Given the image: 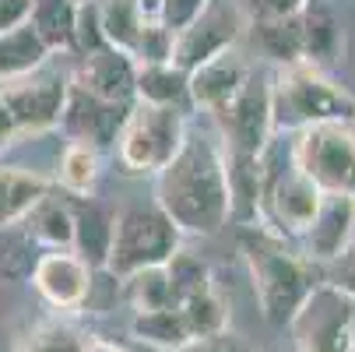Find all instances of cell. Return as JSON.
I'll return each mask as SVG.
<instances>
[{"instance_id":"6da1fadb","label":"cell","mask_w":355,"mask_h":352,"mask_svg":"<svg viewBox=\"0 0 355 352\" xmlns=\"http://www.w3.org/2000/svg\"><path fill=\"white\" fill-rule=\"evenodd\" d=\"M155 205L187 236H215L232 219L229 152L208 134H187L176 159L155 176Z\"/></svg>"},{"instance_id":"7a4b0ae2","label":"cell","mask_w":355,"mask_h":352,"mask_svg":"<svg viewBox=\"0 0 355 352\" xmlns=\"http://www.w3.org/2000/svg\"><path fill=\"white\" fill-rule=\"evenodd\" d=\"M243 258L250 268L253 296L268 324L285 328L295 321V314L306 307V299L327 282L320 275V265H313L306 254H295L285 246V236H278L268 226H246L243 229Z\"/></svg>"},{"instance_id":"3957f363","label":"cell","mask_w":355,"mask_h":352,"mask_svg":"<svg viewBox=\"0 0 355 352\" xmlns=\"http://www.w3.org/2000/svg\"><path fill=\"white\" fill-rule=\"evenodd\" d=\"M275 131H302L313 124H352L355 95L310 60L282 64L271 74Z\"/></svg>"},{"instance_id":"277c9868","label":"cell","mask_w":355,"mask_h":352,"mask_svg":"<svg viewBox=\"0 0 355 352\" xmlns=\"http://www.w3.org/2000/svg\"><path fill=\"white\" fill-rule=\"evenodd\" d=\"M190 127L180 106H155V103H137L130 106L120 137H116V156L127 173H151L159 176L183 148Z\"/></svg>"},{"instance_id":"5b68a950","label":"cell","mask_w":355,"mask_h":352,"mask_svg":"<svg viewBox=\"0 0 355 352\" xmlns=\"http://www.w3.org/2000/svg\"><path fill=\"white\" fill-rule=\"evenodd\" d=\"M180 226L159 205H123L116 208V233L106 271L116 278H130L144 268L166 265L180 250Z\"/></svg>"},{"instance_id":"8992f818","label":"cell","mask_w":355,"mask_h":352,"mask_svg":"<svg viewBox=\"0 0 355 352\" xmlns=\"http://www.w3.org/2000/svg\"><path fill=\"white\" fill-rule=\"evenodd\" d=\"M288 156L313 183H320L324 194L355 197V127L352 124H313L295 131Z\"/></svg>"},{"instance_id":"52a82bcc","label":"cell","mask_w":355,"mask_h":352,"mask_svg":"<svg viewBox=\"0 0 355 352\" xmlns=\"http://www.w3.org/2000/svg\"><path fill=\"white\" fill-rule=\"evenodd\" d=\"M320 205H324L320 183H313L302 173L292 162V156L285 166H271V159L264 152V219H268V229H275L278 236L302 240V233L313 226Z\"/></svg>"},{"instance_id":"ba28073f","label":"cell","mask_w":355,"mask_h":352,"mask_svg":"<svg viewBox=\"0 0 355 352\" xmlns=\"http://www.w3.org/2000/svg\"><path fill=\"white\" fill-rule=\"evenodd\" d=\"M71 85H74V78L42 64L21 78L0 81V95H4V103L21 134H42V131L60 127L67 99H71Z\"/></svg>"},{"instance_id":"9c48e42d","label":"cell","mask_w":355,"mask_h":352,"mask_svg":"<svg viewBox=\"0 0 355 352\" xmlns=\"http://www.w3.org/2000/svg\"><path fill=\"white\" fill-rule=\"evenodd\" d=\"M225 152L232 156H264L271 148V131H275V110H271V78H257V71L250 74V81L232 95V103H225L215 113Z\"/></svg>"},{"instance_id":"30bf717a","label":"cell","mask_w":355,"mask_h":352,"mask_svg":"<svg viewBox=\"0 0 355 352\" xmlns=\"http://www.w3.org/2000/svg\"><path fill=\"white\" fill-rule=\"evenodd\" d=\"M295 352H355L352 342V296L324 282L288 324Z\"/></svg>"},{"instance_id":"8fae6325","label":"cell","mask_w":355,"mask_h":352,"mask_svg":"<svg viewBox=\"0 0 355 352\" xmlns=\"http://www.w3.org/2000/svg\"><path fill=\"white\" fill-rule=\"evenodd\" d=\"M246 22H250V18L243 15L239 4H229V0H211V8L200 15L193 25H187L183 32H176L173 64L183 67L187 74L197 71L200 64H208V60H215L218 53L232 49Z\"/></svg>"},{"instance_id":"7c38bea8","label":"cell","mask_w":355,"mask_h":352,"mask_svg":"<svg viewBox=\"0 0 355 352\" xmlns=\"http://www.w3.org/2000/svg\"><path fill=\"white\" fill-rule=\"evenodd\" d=\"M92 282H95V268H88L74 250H46V254H39L32 271V289L57 314L81 310L88 303Z\"/></svg>"},{"instance_id":"4fadbf2b","label":"cell","mask_w":355,"mask_h":352,"mask_svg":"<svg viewBox=\"0 0 355 352\" xmlns=\"http://www.w3.org/2000/svg\"><path fill=\"white\" fill-rule=\"evenodd\" d=\"M137 74H141V60L134 53L116 46H103L95 53L81 57V67L74 71V85L95 99L130 106V99H137Z\"/></svg>"},{"instance_id":"5bb4252c","label":"cell","mask_w":355,"mask_h":352,"mask_svg":"<svg viewBox=\"0 0 355 352\" xmlns=\"http://www.w3.org/2000/svg\"><path fill=\"white\" fill-rule=\"evenodd\" d=\"M302 254L313 265L345 261L355 243V197L348 194H324V205L313 226L302 233Z\"/></svg>"},{"instance_id":"9a60e30c","label":"cell","mask_w":355,"mask_h":352,"mask_svg":"<svg viewBox=\"0 0 355 352\" xmlns=\"http://www.w3.org/2000/svg\"><path fill=\"white\" fill-rule=\"evenodd\" d=\"M127 113H130V106L106 103V99H95L85 88L71 85V99H67L60 127L67 131L71 141H88L95 148H106L120 137V127H123Z\"/></svg>"},{"instance_id":"2e32d148","label":"cell","mask_w":355,"mask_h":352,"mask_svg":"<svg viewBox=\"0 0 355 352\" xmlns=\"http://www.w3.org/2000/svg\"><path fill=\"white\" fill-rule=\"evenodd\" d=\"M250 74H253L250 60L232 46L225 53H218L215 60L190 71V103L215 117L225 103H232V95L250 81Z\"/></svg>"},{"instance_id":"e0dca14e","label":"cell","mask_w":355,"mask_h":352,"mask_svg":"<svg viewBox=\"0 0 355 352\" xmlns=\"http://www.w3.org/2000/svg\"><path fill=\"white\" fill-rule=\"evenodd\" d=\"M71 205H74V254L88 268L106 271L116 233V208L98 205L95 197H78Z\"/></svg>"},{"instance_id":"ac0fdd59","label":"cell","mask_w":355,"mask_h":352,"mask_svg":"<svg viewBox=\"0 0 355 352\" xmlns=\"http://www.w3.org/2000/svg\"><path fill=\"white\" fill-rule=\"evenodd\" d=\"M46 194H53V180L46 173L0 162V233L21 226Z\"/></svg>"},{"instance_id":"d6986e66","label":"cell","mask_w":355,"mask_h":352,"mask_svg":"<svg viewBox=\"0 0 355 352\" xmlns=\"http://www.w3.org/2000/svg\"><path fill=\"white\" fill-rule=\"evenodd\" d=\"M299 28H302V60L317 67H334L345 53V32L327 0H306L299 11Z\"/></svg>"},{"instance_id":"ffe728a7","label":"cell","mask_w":355,"mask_h":352,"mask_svg":"<svg viewBox=\"0 0 355 352\" xmlns=\"http://www.w3.org/2000/svg\"><path fill=\"white\" fill-rule=\"evenodd\" d=\"M42 250H74V205L46 194L21 222Z\"/></svg>"},{"instance_id":"44dd1931","label":"cell","mask_w":355,"mask_h":352,"mask_svg":"<svg viewBox=\"0 0 355 352\" xmlns=\"http://www.w3.org/2000/svg\"><path fill=\"white\" fill-rule=\"evenodd\" d=\"M49 53H53V49L42 42V35L35 32L32 22L0 32V81L21 78V74L49 64Z\"/></svg>"},{"instance_id":"7402d4cb","label":"cell","mask_w":355,"mask_h":352,"mask_svg":"<svg viewBox=\"0 0 355 352\" xmlns=\"http://www.w3.org/2000/svg\"><path fill=\"white\" fill-rule=\"evenodd\" d=\"M130 338L141 345H151L159 352H176L183 349L193 331L187 324V314L180 307H166V310H148V314H134L130 321Z\"/></svg>"},{"instance_id":"603a6c76","label":"cell","mask_w":355,"mask_h":352,"mask_svg":"<svg viewBox=\"0 0 355 352\" xmlns=\"http://www.w3.org/2000/svg\"><path fill=\"white\" fill-rule=\"evenodd\" d=\"M74 22H78V4L74 0H35L32 25H35V32L42 35V42L53 49V53H74L78 49Z\"/></svg>"},{"instance_id":"cb8c5ba5","label":"cell","mask_w":355,"mask_h":352,"mask_svg":"<svg viewBox=\"0 0 355 352\" xmlns=\"http://www.w3.org/2000/svg\"><path fill=\"white\" fill-rule=\"evenodd\" d=\"M98 148L88 141H67L60 162H57V183L71 194V197H92L95 183H98Z\"/></svg>"},{"instance_id":"d4e9b609","label":"cell","mask_w":355,"mask_h":352,"mask_svg":"<svg viewBox=\"0 0 355 352\" xmlns=\"http://www.w3.org/2000/svg\"><path fill=\"white\" fill-rule=\"evenodd\" d=\"M137 99L155 106H180L183 99H190V74L183 67L169 64H141L137 74Z\"/></svg>"},{"instance_id":"484cf974","label":"cell","mask_w":355,"mask_h":352,"mask_svg":"<svg viewBox=\"0 0 355 352\" xmlns=\"http://www.w3.org/2000/svg\"><path fill=\"white\" fill-rule=\"evenodd\" d=\"M85 342H88V335L67 314H57V317H46V321L32 324L18 338L15 352H81Z\"/></svg>"},{"instance_id":"4316f807","label":"cell","mask_w":355,"mask_h":352,"mask_svg":"<svg viewBox=\"0 0 355 352\" xmlns=\"http://www.w3.org/2000/svg\"><path fill=\"white\" fill-rule=\"evenodd\" d=\"M123 299L130 303L134 314H148V310H166V307H176V292H173V282H169V271L166 265H155V268H144L130 278H123Z\"/></svg>"},{"instance_id":"83f0119b","label":"cell","mask_w":355,"mask_h":352,"mask_svg":"<svg viewBox=\"0 0 355 352\" xmlns=\"http://www.w3.org/2000/svg\"><path fill=\"white\" fill-rule=\"evenodd\" d=\"M98 11H103L106 42L137 57V42H141V32H144V22H148V15L141 11L137 0H103Z\"/></svg>"},{"instance_id":"f1b7e54d","label":"cell","mask_w":355,"mask_h":352,"mask_svg":"<svg viewBox=\"0 0 355 352\" xmlns=\"http://www.w3.org/2000/svg\"><path fill=\"white\" fill-rule=\"evenodd\" d=\"M253 35H257L261 53L282 64H295L302 60V28H299V15L295 18H275V22H250Z\"/></svg>"},{"instance_id":"f546056e","label":"cell","mask_w":355,"mask_h":352,"mask_svg":"<svg viewBox=\"0 0 355 352\" xmlns=\"http://www.w3.org/2000/svg\"><path fill=\"white\" fill-rule=\"evenodd\" d=\"M166 271H169V282H173V292H176V307L187 303V299L200 296V292H211V268L208 261L193 254V250L180 246L176 254L166 261Z\"/></svg>"},{"instance_id":"4dcf8cb0","label":"cell","mask_w":355,"mask_h":352,"mask_svg":"<svg viewBox=\"0 0 355 352\" xmlns=\"http://www.w3.org/2000/svg\"><path fill=\"white\" fill-rule=\"evenodd\" d=\"M180 310L187 314V324H190L193 338L215 335V331H225V328H229V303H225L215 289L187 299V303H180Z\"/></svg>"},{"instance_id":"1f68e13d","label":"cell","mask_w":355,"mask_h":352,"mask_svg":"<svg viewBox=\"0 0 355 352\" xmlns=\"http://www.w3.org/2000/svg\"><path fill=\"white\" fill-rule=\"evenodd\" d=\"M74 35H78V53H95V49L110 46L106 32H103V11H98V0H85L78 4V22H74Z\"/></svg>"},{"instance_id":"d6a6232c","label":"cell","mask_w":355,"mask_h":352,"mask_svg":"<svg viewBox=\"0 0 355 352\" xmlns=\"http://www.w3.org/2000/svg\"><path fill=\"white\" fill-rule=\"evenodd\" d=\"M208 8H211V0H166L162 11H159V22L176 35V32H183L187 25H193Z\"/></svg>"},{"instance_id":"836d02e7","label":"cell","mask_w":355,"mask_h":352,"mask_svg":"<svg viewBox=\"0 0 355 352\" xmlns=\"http://www.w3.org/2000/svg\"><path fill=\"white\" fill-rule=\"evenodd\" d=\"M239 8L250 22H275V18H295L306 0H239Z\"/></svg>"},{"instance_id":"e575fe53","label":"cell","mask_w":355,"mask_h":352,"mask_svg":"<svg viewBox=\"0 0 355 352\" xmlns=\"http://www.w3.org/2000/svg\"><path fill=\"white\" fill-rule=\"evenodd\" d=\"M176 352H253L250 345H246V338H239L232 328H225V331H215V335H200V338H190L183 349H176Z\"/></svg>"},{"instance_id":"d590c367","label":"cell","mask_w":355,"mask_h":352,"mask_svg":"<svg viewBox=\"0 0 355 352\" xmlns=\"http://www.w3.org/2000/svg\"><path fill=\"white\" fill-rule=\"evenodd\" d=\"M35 11V0H0V32L28 25Z\"/></svg>"},{"instance_id":"8d00e7d4","label":"cell","mask_w":355,"mask_h":352,"mask_svg":"<svg viewBox=\"0 0 355 352\" xmlns=\"http://www.w3.org/2000/svg\"><path fill=\"white\" fill-rule=\"evenodd\" d=\"M18 137H21V131H18V124H15L8 103H4V95H0V152H4L8 144H15Z\"/></svg>"},{"instance_id":"74e56055","label":"cell","mask_w":355,"mask_h":352,"mask_svg":"<svg viewBox=\"0 0 355 352\" xmlns=\"http://www.w3.org/2000/svg\"><path fill=\"white\" fill-rule=\"evenodd\" d=\"M81 352H130V345L113 342V338H92V335H88V342H85Z\"/></svg>"},{"instance_id":"f35d334b","label":"cell","mask_w":355,"mask_h":352,"mask_svg":"<svg viewBox=\"0 0 355 352\" xmlns=\"http://www.w3.org/2000/svg\"><path fill=\"white\" fill-rule=\"evenodd\" d=\"M334 285H338V289H345L348 296H355V265H352V268H345V271L334 278Z\"/></svg>"},{"instance_id":"ab89813d","label":"cell","mask_w":355,"mask_h":352,"mask_svg":"<svg viewBox=\"0 0 355 352\" xmlns=\"http://www.w3.org/2000/svg\"><path fill=\"white\" fill-rule=\"evenodd\" d=\"M137 4H141V11H144L148 18H159V11H162L166 0H137Z\"/></svg>"},{"instance_id":"60d3db41","label":"cell","mask_w":355,"mask_h":352,"mask_svg":"<svg viewBox=\"0 0 355 352\" xmlns=\"http://www.w3.org/2000/svg\"><path fill=\"white\" fill-rule=\"evenodd\" d=\"M130 352H159V349H151V345H141V342H134V345H130Z\"/></svg>"},{"instance_id":"b9f144b4","label":"cell","mask_w":355,"mask_h":352,"mask_svg":"<svg viewBox=\"0 0 355 352\" xmlns=\"http://www.w3.org/2000/svg\"><path fill=\"white\" fill-rule=\"evenodd\" d=\"M352 342H355V296H352Z\"/></svg>"},{"instance_id":"7bdbcfd3","label":"cell","mask_w":355,"mask_h":352,"mask_svg":"<svg viewBox=\"0 0 355 352\" xmlns=\"http://www.w3.org/2000/svg\"><path fill=\"white\" fill-rule=\"evenodd\" d=\"M74 4H85V0H74Z\"/></svg>"}]
</instances>
